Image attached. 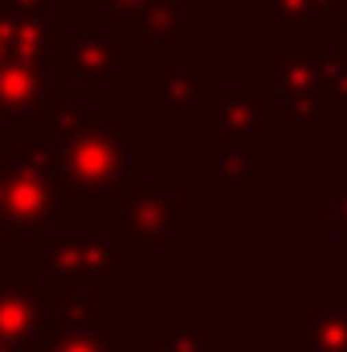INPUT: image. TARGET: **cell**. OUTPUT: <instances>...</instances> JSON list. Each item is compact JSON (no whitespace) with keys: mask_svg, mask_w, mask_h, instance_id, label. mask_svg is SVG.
<instances>
[{"mask_svg":"<svg viewBox=\"0 0 347 352\" xmlns=\"http://www.w3.org/2000/svg\"><path fill=\"white\" fill-rule=\"evenodd\" d=\"M127 144L131 127L123 119L115 123H82L70 135H53V144H25L21 152L49 164L62 176L74 197H123L131 176H127Z\"/></svg>","mask_w":347,"mask_h":352,"instance_id":"6da1fadb","label":"cell"},{"mask_svg":"<svg viewBox=\"0 0 347 352\" xmlns=\"http://www.w3.org/2000/svg\"><path fill=\"white\" fill-rule=\"evenodd\" d=\"M74 213V188L33 156L0 164V230L16 238L45 234L58 217Z\"/></svg>","mask_w":347,"mask_h":352,"instance_id":"7a4b0ae2","label":"cell"},{"mask_svg":"<svg viewBox=\"0 0 347 352\" xmlns=\"http://www.w3.org/2000/svg\"><path fill=\"white\" fill-rule=\"evenodd\" d=\"M123 201L127 209L110 213L106 234L123 242V250L131 254H160L168 238H180L188 230V205L156 176H131Z\"/></svg>","mask_w":347,"mask_h":352,"instance_id":"3957f363","label":"cell"},{"mask_svg":"<svg viewBox=\"0 0 347 352\" xmlns=\"http://www.w3.org/2000/svg\"><path fill=\"white\" fill-rule=\"evenodd\" d=\"M127 266H131V250H119L106 238H86V234H58L37 254V270L53 274L58 287H74V291H106L115 274H123Z\"/></svg>","mask_w":347,"mask_h":352,"instance_id":"277c9868","label":"cell"},{"mask_svg":"<svg viewBox=\"0 0 347 352\" xmlns=\"http://www.w3.org/2000/svg\"><path fill=\"white\" fill-rule=\"evenodd\" d=\"M278 90L282 102L274 111L278 123H331L335 119V94L327 87L323 54H298V50H278Z\"/></svg>","mask_w":347,"mask_h":352,"instance_id":"5b68a950","label":"cell"},{"mask_svg":"<svg viewBox=\"0 0 347 352\" xmlns=\"http://www.w3.org/2000/svg\"><path fill=\"white\" fill-rule=\"evenodd\" d=\"M49 311L29 270H0V352H21L41 340Z\"/></svg>","mask_w":347,"mask_h":352,"instance_id":"8992f818","label":"cell"},{"mask_svg":"<svg viewBox=\"0 0 347 352\" xmlns=\"http://www.w3.org/2000/svg\"><path fill=\"white\" fill-rule=\"evenodd\" d=\"M53 94V58H8L0 66V123L41 111Z\"/></svg>","mask_w":347,"mask_h":352,"instance_id":"52a82bcc","label":"cell"},{"mask_svg":"<svg viewBox=\"0 0 347 352\" xmlns=\"http://www.w3.org/2000/svg\"><path fill=\"white\" fill-rule=\"evenodd\" d=\"M123 66H131V50L115 45L102 33H82L70 45L53 50V70H70L78 82H106Z\"/></svg>","mask_w":347,"mask_h":352,"instance_id":"ba28073f","label":"cell"},{"mask_svg":"<svg viewBox=\"0 0 347 352\" xmlns=\"http://www.w3.org/2000/svg\"><path fill=\"white\" fill-rule=\"evenodd\" d=\"M217 127L225 144H246L261 127V94L250 82H229L217 98Z\"/></svg>","mask_w":347,"mask_h":352,"instance_id":"9c48e42d","label":"cell"},{"mask_svg":"<svg viewBox=\"0 0 347 352\" xmlns=\"http://www.w3.org/2000/svg\"><path fill=\"white\" fill-rule=\"evenodd\" d=\"M200 94H204V70H200V66H172L164 78H156V82L147 87V102L160 107L164 119L184 123L188 111L200 102Z\"/></svg>","mask_w":347,"mask_h":352,"instance_id":"30bf717a","label":"cell"},{"mask_svg":"<svg viewBox=\"0 0 347 352\" xmlns=\"http://www.w3.org/2000/svg\"><path fill=\"white\" fill-rule=\"evenodd\" d=\"M184 8H188V0H147L139 8V16H135V29L147 41H156V45L180 50L188 41V33H184Z\"/></svg>","mask_w":347,"mask_h":352,"instance_id":"8fae6325","label":"cell"},{"mask_svg":"<svg viewBox=\"0 0 347 352\" xmlns=\"http://www.w3.org/2000/svg\"><path fill=\"white\" fill-rule=\"evenodd\" d=\"M53 50H58V29L45 12H25L12 21L8 58H53Z\"/></svg>","mask_w":347,"mask_h":352,"instance_id":"7c38bea8","label":"cell"},{"mask_svg":"<svg viewBox=\"0 0 347 352\" xmlns=\"http://www.w3.org/2000/svg\"><path fill=\"white\" fill-rule=\"evenodd\" d=\"M33 349L37 352H127L123 344L110 340L106 328H58V324H49Z\"/></svg>","mask_w":347,"mask_h":352,"instance_id":"4fadbf2b","label":"cell"},{"mask_svg":"<svg viewBox=\"0 0 347 352\" xmlns=\"http://www.w3.org/2000/svg\"><path fill=\"white\" fill-rule=\"evenodd\" d=\"M290 344L315 352H347V307L344 311H319L315 320L298 324Z\"/></svg>","mask_w":347,"mask_h":352,"instance_id":"5bb4252c","label":"cell"},{"mask_svg":"<svg viewBox=\"0 0 347 352\" xmlns=\"http://www.w3.org/2000/svg\"><path fill=\"white\" fill-rule=\"evenodd\" d=\"M41 303L49 311V324L58 328H90L94 320V303H90V291H74V287H49L41 291Z\"/></svg>","mask_w":347,"mask_h":352,"instance_id":"9a60e30c","label":"cell"},{"mask_svg":"<svg viewBox=\"0 0 347 352\" xmlns=\"http://www.w3.org/2000/svg\"><path fill=\"white\" fill-rule=\"evenodd\" d=\"M258 4L282 25H315L323 12V0H258Z\"/></svg>","mask_w":347,"mask_h":352,"instance_id":"2e32d148","label":"cell"},{"mask_svg":"<svg viewBox=\"0 0 347 352\" xmlns=\"http://www.w3.org/2000/svg\"><path fill=\"white\" fill-rule=\"evenodd\" d=\"M94 12H106L110 29H135V16L147 0H90Z\"/></svg>","mask_w":347,"mask_h":352,"instance_id":"e0dca14e","label":"cell"},{"mask_svg":"<svg viewBox=\"0 0 347 352\" xmlns=\"http://www.w3.org/2000/svg\"><path fill=\"white\" fill-rule=\"evenodd\" d=\"M221 176L225 180H254L258 176V164L241 152V144H225L221 148Z\"/></svg>","mask_w":347,"mask_h":352,"instance_id":"ac0fdd59","label":"cell"},{"mask_svg":"<svg viewBox=\"0 0 347 352\" xmlns=\"http://www.w3.org/2000/svg\"><path fill=\"white\" fill-rule=\"evenodd\" d=\"M323 70H327V87L335 94V102H347V45L323 54Z\"/></svg>","mask_w":347,"mask_h":352,"instance_id":"d6986e66","label":"cell"},{"mask_svg":"<svg viewBox=\"0 0 347 352\" xmlns=\"http://www.w3.org/2000/svg\"><path fill=\"white\" fill-rule=\"evenodd\" d=\"M164 352H204V332L200 328H168Z\"/></svg>","mask_w":347,"mask_h":352,"instance_id":"ffe728a7","label":"cell"},{"mask_svg":"<svg viewBox=\"0 0 347 352\" xmlns=\"http://www.w3.org/2000/svg\"><path fill=\"white\" fill-rule=\"evenodd\" d=\"M49 0H0V12H12V16H25V12H45Z\"/></svg>","mask_w":347,"mask_h":352,"instance_id":"44dd1931","label":"cell"},{"mask_svg":"<svg viewBox=\"0 0 347 352\" xmlns=\"http://www.w3.org/2000/svg\"><path fill=\"white\" fill-rule=\"evenodd\" d=\"M331 201H335V205H331V209H335V221H339V230L347 234V180H335V184H331Z\"/></svg>","mask_w":347,"mask_h":352,"instance_id":"7402d4cb","label":"cell"},{"mask_svg":"<svg viewBox=\"0 0 347 352\" xmlns=\"http://www.w3.org/2000/svg\"><path fill=\"white\" fill-rule=\"evenodd\" d=\"M12 12H0V66L8 62V33H12Z\"/></svg>","mask_w":347,"mask_h":352,"instance_id":"603a6c76","label":"cell"},{"mask_svg":"<svg viewBox=\"0 0 347 352\" xmlns=\"http://www.w3.org/2000/svg\"><path fill=\"white\" fill-rule=\"evenodd\" d=\"M323 12H331V25H339V16L347 12V0H323Z\"/></svg>","mask_w":347,"mask_h":352,"instance_id":"cb8c5ba5","label":"cell"},{"mask_svg":"<svg viewBox=\"0 0 347 352\" xmlns=\"http://www.w3.org/2000/svg\"><path fill=\"white\" fill-rule=\"evenodd\" d=\"M335 33H339V45H347V12L339 16V25H335Z\"/></svg>","mask_w":347,"mask_h":352,"instance_id":"d4e9b609","label":"cell"},{"mask_svg":"<svg viewBox=\"0 0 347 352\" xmlns=\"http://www.w3.org/2000/svg\"><path fill=\"white\" fill-rule=\"evenodd\" d=\"M278 352H294V344H282V349H278Z\"/></svg>","mask_w":347,"mask_h":352,"instance_id":"484cf974","label":"cell"}]
</instances>
